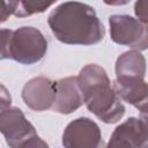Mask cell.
<instances>
[{"mask_svg":"<svg viewBox=\"0 0 148 148\" xmlns=\"http://www.w3.org/2000/svg\"><path fill=\"white\" fill-rule=\"evenodd\" d=\"M47 23L58 40L71 45L97 44L105 34L94 8L77 1L60 3L50 13Z\"/></svg>","mask_w":148,"mask_h":148,"instance_id":"obj_1","label":"cell"},{"mask_svg":"<svg viewBox=\"0 0 148 148\" xmlns=\"http://www.w3.org/2000/svg\"><path fill=\"white\" fill-rule=\"evenodd\" d=\"M77 79L84 104L91 113L106 124H114L123 118L125 106L104 68L89 64L81 69Z\"/></svg>","mask_w":148,"mask_h":148,"instance_id":"obj_2","label":"cell"},{"mask_svg":"<svg viewBox=\"0 0 148 148\" xmlns=\"http://www.w3.org/2000/svg\"><path fill=\"white\" fill-rule=\"evenodd\" d=\"M145 73L146 59L140 51H127L117 59V79L112 87L121 99L135 108L147 97L148 83L145 82Z\"/></svg>","mask_w":148,"mask_h":148,"instance_id":"obj_3","label":"cell"},{"mask_svg":"<svg viewBox=\"0 0 148 148\" xmlns=\"http://www.w3.org/2000/svg\"><path fill=\"white\" fill-rule=\"evenodd\" d=\"M1 59H13L23 65L38 62L47 50V40L34 27L1 30Z\"/></svg>","mask_w":148,"mask_h":148,"instance_id":"obj_4","label":"cell"},{"mask_svg":"<svg viewBox=\"0 0 148 148\" xmlns=\"http://www.w3.org/2000/svg\"><path fill=\"white\" fill-rule=\"evenodd\" d=\"M109 23L111 39L114 43L138 51L148 49V23L128 15H112Z\"/></svg>","mask_w":148,"mask_h":148,"instance_id":"obj_5","label":"cell"},{"mask_svg":"<svg viewBox=\"0 0 148 148\" xmlns=\"http://www.w3.org/2000/svg\"><path fill=\"white\" fill-rule=\"evenodd\" d=\"M62 145L65 148H105L98 125L86 117L77 118L66 126Z\"/></svg>","mask_w":148,"mask_h":148,"instance_id":"obj_6","label":"cell"},{"mask_svg":"<svg viewBox=\"0 0 148 148\" xmlns=\"http://www.w3.org/2000/svg\"><path fill=\"white\" fill-rule=\"evenodd\" d=\"M0 130L10 148H20L29 139L37 135L35 127L25 119L23 112L17 108L1 110Z\"/></svg>","mask_w":148,"mask_h":148,"instance_id":"obj_7","label":"cell"},{"mask_svg":"<svg viewBox=\"0 0 148 148\" xmlns=\"http://www.w3.org/2000/svg\"><path fill=\"white\" fill-rule=\"evenodd\" d=\"M57 82L44 76L34 77L22 89V98L27 106L35 111L52 109L57 101Z\"/></svg>","mask_w":148,"mask_h":148,"instance_id":"obj_8","label":"cell"},{"mask_svg":"<svg viewBox=\"0 0 148 148\" xmlns=\"http://www.w3.org/2000/svg\"><path fill=\"white\" fill-rule=\"evenodd\" d=\"M57 101L52 108L59 113H71L79 109L83 103V94L77 76H68L57 81Z\"/></svg>","mask_w":148,"mask_h":148,"instance_id":"obj_9","label":"cell"},{"mask_svg":"<svg viewBox=\"0 0 148 148\" xmlns=\"http://www.w3.org/2000/svg\"><path fill=\"white\" fill-rule=\"evenodd\" d=\"M139 147V118H128L112 133L105 148H138Z\"/></svg>","mask_w":148,"mask_h":148,"instance_id":"obj_10","label":"cell"},{"mask_svg":"<svg viewBox=\"0 0 148 148\" xmlns=\"http://www.w3.org/2000/svg\"><path fill=\"white\" fill-rule=\"evenodd\" d=\"M54 2H24V1H16L14 15L15 16H28L35 13H42L47 7L52 6Z\"/></svg>","mask_w":148,"mask_h":148,"instance_id":"obj_11","label":"cell"},{"mask_svg":"<svg viewBox=\"0 0 148 148\" xmlns=\"http://www.w3.org/2000/svg\"><path fill=\"white\" fill-rule=\"evenodd\" d=\"M148 148V116L139 117V147Z\"/></svg>","mask_w":148,"mask_h":148,"instance_id":"obj_12","label":"cell"},{"mask_svg":"<svg viewBox=\"0 0 148 148\" xmlns=\"http://www.w3.org/2000/svg\"><path fill=\"white\" fill-rule=\"evenodd\" d=\"M134 12L138 16V20L148 23V1H136Z\"/></svg>","mask_w":148,"mask_h":148,"instance_id":"obj_13","label":"cell"},{"mask_svg":"<svg viewBox=\"0 0 148 148\" xmlns=\"http://www.w3.org/2000/svg\"><path fill=\"white\" fill-rule=\"evenodd\" d=\"M20 148H49V146L38 135H36V136L29 139L27 142H24Z\"/></svg>","mask_w":148,"mask_h":148,"instance_id":"obj_14","label":"cell"},{"mask_svg":"<svg viewBox=\"0 0 148 148\" xmlns=\"http://www.w3.org/2000/svg\"><path fill=\"white\" fill-rule=\"evenodd\" d=\"M142 114H145V113H148V94H147V98L145 99V102L139 106V109H138Z\"/></svg>","mask_w":148,"mask_h":148,"instance_id":"obj_15","label":"cell"}]
</instances>
